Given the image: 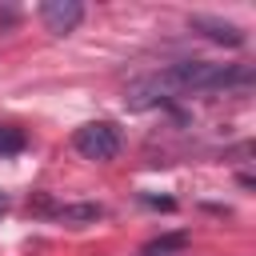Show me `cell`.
<instances>
[{"instance_id": "6da1fadb", "label": "cell", "mask_w": 256, "mask_h": 256, "mask_svg": "<svg viewBox=\"0 0 256 256\" xmlns=\"http://www.w3.org/2000/svg\"><path fill=\"white\" fill-rule=\"evenodd\" d=\"M252 68L248 64H216V60H180L168 68H156L128 84V108H152L160 100L176 96H208V92H232L248 88Z\"/></svg>"}, {"instance_id": "7a4b0ae2", "label": "cell", "mask_w": 256, "mask_h": 256, "mask_svg": "<svg viewBox=\"0 0 256 256\" xmlns=\"http://www.w3.org/2000/svg\"><path fill=\"white\" fill-rule=\"evenodd\" d=\"M120 144H124V136H120V128L112 120H92V124H80L72 132V148L84 160H96V164L116 160L120 156Z\"/></svg>"}, {"instance_id": "3957f363", "label": "cell", "mask_w": 256, "mask_h": 256, "mask_svg": "<svg viewBox=\"0 0 256 256\" xmlns=\"http://www.w3.org/2000/svg\"><path fill=\"white\" fill-rule=\"evenodd\" d=\"M40 20H44L48 32L68 36V32L80 28V20H84V4H80V0H44V4H40Z\"/></svg>"}, {"instance_id": "277c9868", "label": "cell", "mask_w": 256, "mask_h": 256, "mask_svg": "<svg viewBox=\"0 0 256 256\" xmlns=\"http://www.w3.org/2000/svg\"><path fill=\"white\" fill-rule=\"evenodd\" d=\"M188 28L204 32L208 40L228 44V48H240V44H244V28H240V24H232V20H216V16H188Z\"/></svg>"}, {"instance_id": "5b68a950", "label": "cell", "mask_w": 256, "mask_h": 256, "mask_svg": "<svg viewBox=\"0 0 256 256\" xmlns=\"http://www.w3.org/2000/svg\"><path fill=\"white\" fill-rule=\"evenodd\" d=\"M188 244H192V236H188V232H164V236L148 240V244L140 248V256H180Z\"/></svg>"}, {"instance_id": "8992f818", "label": "cell", "mask_w": 256, "mask_h": 256, "mask_svg": "<svg viewBox=\"0 0 256 256\" xmlns=\"http://www.w3.org/2000/svg\"><path fill=\"white\" fill-rule=\"evenodd\" d=\"M52 216L64 224H96L104 216V204H64V208H52Z\"/></svg>"}, {"instance_id": "52a82bcc", "label": "cell", "mask_w": 256, "mask_h": 256, "mask_svg": "<svg viewBox=\"0 0 256 256\" xmlns=\"http://www.w3.org/2000/svg\"><path fill=\"white\" fill-rule=\"evenodd\" d=\"M24 148H28V132H24V128H16V124H0V160L20 156Z\"/></svg>"}, {"instance_id": "ba28073f", "label": "cell", "mask_w": 256, "mask_h": 256, "mask_svg": "<svg viewBox=\"0 0 256 256\" xmlns=\"http://www.w3.org/2000/svg\"><path fill=\"white\" fill-rule=\"evenodd\" d=\"M140 200H144V204H152V208H164V212H172V208H176V200H172V196H140Z\"/></svg>"}, {"instance_id": "9c48e42d", "label": "cell", "mask_w": 256, "mask_h": 256, "mask_svg": "<svg viewBox=\"0 0 256 256\" xmlns=\"http://www.w3.org/2000/svg\"><path fill=\"white\" fill-rule=\"evenodd\" d=\"M8 204H12V200H8V192H0V216L8 212Z\"/></svg>"}]
</instances>
